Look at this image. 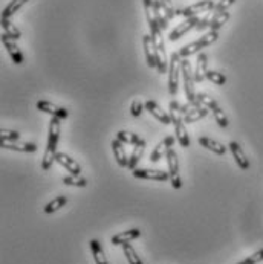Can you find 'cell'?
<instances>
[{
	"mask_svg": "<svg viewBox=\"0 0 263 264\" xmlns=\"http://www.w3.org/2000/svg\"><path fill=\"white\" fill-rule=\"evenodd\" d=\"M60 127H62V119L58 118H51L49 121V133H48V142L45 148V155L42 159V170L49 171L55 162L57 156V147H58V139H60Z\"/></svg>",
	"mask_w": 263,
	"mask_h": 264,
	"instance_id": "obj_1",
	"label": "cell"
},
{
	"mask_svg": "<svg viewBox=\"0 0 263 264\" xmlns=\"http://www.w3.org/2000/svg\"><path fill=\"white\" fill-rule=\"evenodd\" d=\"M180 74H182V80H184V93H185L187 101L194 108L204 107L197 99V93L194 90V72L191 71V64L187 58H184L180 61Z\"/></svg>",
	"mask_w": 263,
	"mask_h": 264,
	"instance_id": "obj_2",
	"label": "cell"
},
{
	"mask_svg": "<svg viewBox=\"0 0 263 264\" xmlns=\"http://www.w3.org/2000/svg\"><path fill=\"white\" fill-rule=\"evenodd\" d=\"M217 38H219V31H210V32H207L205 35H202L199 40H196V41H193V43H190V45L180 48L179 55H180L182 60L187 58V57H190V55H194V54H197L200 49L208 48L210 45H213L214 41H217Z\"/></svg>",
	"mask_w": 263,
	"mask_h": 264,
	"instance_id": "obj_3",
	"label": "cell"
},
{
	"mask_svg": "<svg viewBox=\"0 0 263 264\" xmlns=\"http://www.w3.org/2000/svg\"><path fill=\"white\" fill-rule=\"evenodd\" d=\"M197 99H199V102L205 108H208L213 113V116H214V119H216V122H217L219 127H222V128H227L228 127V124H230L228 122V118H227L225 112L222 110V107L217 104V101L214 98H211L210 95H207L204 92H199L197 93Z\"/></svg>",
	"mask_w": 263,
	"mask_h": 264,
	"instance_id": "obj_4",
	"label": "cell"
},
{
	"mask_svg": "<svg viewBox=\"0 0 263 264\" xmlns=\"http://www.w3.org/2000/svg\"><path fill=\"white\" fill-rule=\"evenodd\" d=\"M153 46H155V52H156V69L159 74H167L169 72V58H167V52H166V45H164V38H163V31L150 35Z\"/></svg>",
	"mask_w": 263,
	"mask_h": 264,
	"instance_id": "obj_5",
	"label": "cell"
},
{
	"mask_svg": "<svg viewBox=\"0 0 263 264\" xmlns=\"http://www.w3.org/2000/svg\"><path fill=\"white\" fill-rule=\"evenodd\" d=\"M180 55L179 52H173L170 57V64H169V93L175 96L179 89V74H180Z\"/></svg>",
	"mask_w": 263,
	"mask_h": 264,
	"instance_id": "obj_6",
	"label": "cell"
},
{
	"mask_svg": "<svg viewBox=\"0 0 263 264\" xmlns=\"http://www.w3.org/2000/svg\"><path fill=\"white\" fill-rule=\"evenodd\" d=\"M167 158V167H169V174H170V183L175 189L182 188V179H180V171H179V159L175 148H170L166 155Z\"/></svg>",
	"mask_w": 263,
	"mask_h": 264,
	"instance_id": "obj_7",
	"label": "cell"
},
{
	"mask_svg": "<svg viewBox=\"0 0 263 264\" xmlns=\"http://www.w3.org/2000/svg\"><path fill=\"white\" fill-rule=\"evenodd\" d=\"M216 6V3L213 0H200L197 3H193L190 6H185L179 11H176V15H182L185 18L188 17H197L200 12H208V11H213Z\"/></svg>",
	"mask_w": 263,
	"mask_h": 264,
	"instance_id": "obj_8",
	"label": "cell"
},
{
	"mask_svg": "<svg viewBox=\"0 0 263 264\" xmlns=\"http://www.w3.org/2000/svg\"><path fill=\"white\" fill-rule=\"evenodd\" d=\"M199 21H200L199 17H188V18H185V21L179 23L175 29L169 34V40H170V41H177V40L182 38L187 32H190L191 29H196V26L199 25Z\"/></svg>",
	"mask_w": 263,
	"mask_h": 264,
	"instance_id": "obj_9",
	"label": "cell"
},
{
	"mask_svg": "<svg viewBox=\"0 0 263 264\" xmlns=\"http://www.w3.org/2000/svg\"><path fill=\"white\" fill-rule=\"evenodd\" d=\"M35 107H37L40 112L48 113V115H51L52 118H58V119H62V121H65V119L69 116V113H68V110H66L65 107L55 105V104H52V102H49V101H45V99L37 101Z\"/></svg>",
	"mask_w": 263,
	"mask_h": 264,
	"instance_id": "obj_10",
	"label": "cell"
},
{
	"mask_svg": "<svg viewBox=\"0 0 263 264\" xmlns=\"http://www.w3.org/2000/svg\"><path fill=\"white\" fill-rule=\"evenodd\" d=\"M133 177L143 180H156V182H167L170 180V174L163 170H147V168H136L132 171Z\"/></svg>",
	"mask_w": 263,
	"mask_h": 264,
	"instance_id": "obj_11",
	"label": "cell"
},
{
	"mask_svg": "<svg viewBox=\"0 0 263 264\" xmlns=\"http://www.w3.org/2000/svg\"><path fill=\"white\" fill-rule=\"evenodd\" d=\"M144 108L155 118V119H158L161 124H164V125H170V124H173L172 122V118H170V115L167 113V112H164L155 101H152V99H149V101H146L144 102Z\"/></svg>",
	"mask_w": 263,
	"mask_h": 264,
	"instance_id": "obj_12",
	"label": "cell"
},
{
	"mask_svg": "<svg viewBox=\"0 0 263 264\" xmlns=\"http://www.w3.org/2000/svg\"><path fill=\"white\" fill-rule=\"evenodd\" d=\"M170 118H172V122L175 124L176 141L179 142V145H180V147L188 148V147H190V138H188L187 128H185L184 118H182V116H170Z\"/></svg>",
	"mask_w": 263,
	"mask_h": 264,
	"instance_id": "obj_13",
	"label": "cell"
},
{
	"mask_svg": "<svg viewBox=\"0 0 263 264\" xmlns=\"http://www.w3.org/2000/svg\"><path fill=\"white\" fill-rule=\"evenodd\" d=\"M228 147H230V151H231V155H233V158H234V161H236L237 167H239L242 171L250 170V161H248V158H247L245 151L242 150L240 144H239V142H236V141H231V142L228 144Z\"/></svg>",
	"mask_w": 263,
	"mask_h": 264,
	"instance_id": "obj_14",
	"label": "cell"
},
{
	"mask_svg": "<svg viewBox=\"0 0 263 264\" xmlns=\"http://www.w3.org/2000/svg\"><path fill=\"white\" fill-rule=\"evenodd\" d=\"M175 142L176 138H173V136H167L163 142H159V144L155 147V150H153L152 155H150V161H152L153 164L159 162V161L167 155V151H169L170 148H173Z\"/></svg>",
	"mask_w": 263,
	"mask_h": 264,
	"instance_id": "obj_15",
	"label": "cell"
},
{
	"mask_svg": "<svg viewBox=\"0 0 263 264\" xmlns=\"http://www.w3.org/2000/svg\"><path fill=\"white\" fill-rule=\"evenodd\" d=\"M2 43L6 49V52L9 54L11 60L14 61V64H22L25 61V57L22 54V51L18 49V46L15 45V40H11L6 35H2Z\"/></svg>",
	"mask_w": 263,
	"mask_h": 264,
	"instance_id": "obj_16",
	"label": "cell"
},
{
	"mask_svg": "<svg viewBox=\"0 0 263 264\" xmlns=\"http://www.w3.org/2000/svg\"><path fill=\"white\" fill-rule=\"evenodd\" d=\"M55 162H58L65 170H68V171H69L71 174H74V176H80V174H82V167H80V164H78L75 159H72L71 156H68L66 153H57Z\"/></svg>",
	"mask_w": 263,
	"mask_h": 264,
	"instance_id": "obj_17",
	"label": "cell"
},
{
	"mask_svg": "<svg viewBox=\"0 0 263 264\" xmlns=\"http://www.w3.org/2000/svg\"><path fill=\"white\" fill-rule=\"evenodd\" d=\"M112 151H113V156L116 159V164L121 168H127L129 167V156L126 153V144H123L119 139H113L112 141Z\"/></svg>",
	"mask_w": 263,
	"mask_h": 264,
	"instance_id": "obj_18",
	"label": "cell"
},
{
	"mask_svg": "<svg viewBox=\"0 0 263 264\" xmlns=\"http://www.w3.org/2000/svg\"><path fill=\"white\" fill-rule=\"evenodd\" d=\"M139 235H141V229L132 228V229H129V231H124V232H119V234L113 235L112 240H110V243H112L113 246H123V245H126V243H130V241L136 240Z\"/></svg>",
	"mask_w": 263,
	"mask_h": 264,
	"instance_id": "obj_19",
	"label": "cell"
},
{
	"mask_svg": "<svg viewBox=\"0 0 263 264\" xmlns=\"http://www.w3.org/2000/svg\"><path fill=\"white\" fill-rule=\"evenodd\" d=\"M2 148L18 151V153H35L38 147L34 142H18V141L17 142H6V141H2Z\"/></svg>",
	"mask_w": 263,
	"mask_h": 264,
	"instance_id": "obj_20",
	"label": "cell"
},
{
	"mask_svg": "<svg viewBox=\"0 0 263 264\" xmlns=\"http://www.w3.org/2000/svg\"><path fill=\"white\" fill-rule=\"evenodd\" d=\"M199 145H202L205 150H210L211 153H214L217 156H224L227 153V147L225 145H222L220 142H217V141H214V139H211L208 136L199 138Z\"/></svg>",
	"mask_w": 263,
	"mask_h": 264,
	"instance_id": "obj_21",
	"label": "cell"
},
{
	"mask_svg": "<svg viewBox=\"0 0 263 264\" xmlns=\"http://www.w3.org/2000/svg\"><path fill=\"white\" fill-rule=\"evenodd\" d=\"M143 46H144V55H146V61L149 68H156V52H155V46L152 41L150 35H144L143 37Z\"/></svg>",
	"mask_w": 263,
	"mask_h": 264,
	"instance_id": "obj_22",
	"label": "cell"
},
{
	"mask_svg": "<svg viewBox=\"0 0 263 264\" xmlns=\"http://www.w3.org/2000/svg\"><path fill=\"white\" fill-rule=\"evenodd\" d=\"M207 71H208V55L207 54H199L197 61H196V69H194V81L202 83L207 80Z\"/></svg>",
	"mask_w": 263,
	"mask_h": 264,
	"instance_id": "obj_23",
	"label": "cell"
},
{
	"mask_svg": "<svg viewBox=\"0 0 263 264\" xmlns=\"http://www.w3.org/2000/svg\"><path fill=\"white\" fill-rule=\"evenodd\" d=\"M144 3V11H146V18H147V25L150 28V35H155L158 32H161L163 29L156 25L155 17H153V0H143Z\"/></svg>",
	"mask_w": 263,
	"mask_h": 264,
	"instance_id": "obj_24",
	"label": "cell"
},
{
	"mask_svg": "<svg viewBox=\"0 0 263 264\" xmlns=\"http://www.w3.org/2000/svg\"><path fill=\"white\" fill-rule=\"evenodd\" d=\"M144 151H146V141L144 139H141L135 147H133V151H132V155L129 156V170H136V165L139 164V161H141V158H143V155H144Z\"/></svg>",
	"mask_w": 263,
	"mask_h": 264,
	"instance_id": "obj_25",
	"label": "cell"
},
{
	"mask_svg": "<svg viewBox=\"0 0 263 264\" xmlns=\"http://www.w3.org/2000/svg\"><path fill=\"white\" fill-rule=\"evenodd\" d=\"M230 20V12H213L210 20V31H219Z\"/></svg>",
	"mask_w": 263,
	"mask_h": 264,
	"instance_id": "obj_26",
	"label": "cell"
},
{
	"mask_svg": "<svg viewBox=\"0 0 263 264\" xmlns=\"http://www.w3.org/2000/svg\"><path fill=\"white\" fill-rule=\"evenodd\" d=\"M208 113H210V110L205 108V107H199V108H194V107H193V108L184 116V122H185V124H193V122H196V121L204 119Z\"/></svg>",
	"mask_w": 263,
	"mask_h": 264,
	"instance_id": "obj_27",
	"label": "cell"
},
{
	"mask_svg": "<svg viewBox=\"0 0 263 264\" xmlns=\"http://www.w3.org/2000/svg\"><path fill=\"white\" fill-rule=\"evenodd\" d=\"M90 251H92V255H93V260H95V264H109L107 263V258L104 255V251L101 248V243L98 240H90Z\"/></svg>",
	"mask_w": 263,
	"mask_h": 264,
	"instance_id": "obj_28",
	"label": "cell"
},
{
	"mask_svg": "<svg viewBox=\"0 0 263 264\" xmlns=\"http://www.w3.org/2000/svg\"><path fill=\"white\" fill-rule=\"evenodd\" d=\"M2 28H3V35L9 37L11 40H18L22 37V32L14 23L9 21V18H2Z\"/></svg>",
	"mask_w": 263,
	"mask_h": 264,
	"instance_id": "obj_29",
	"label": "cell"
},
{
	"mask_svg": "<svg viewBox=\"0 0 263 264\" xmlns=\"http://www.w3.org/2000/svg\"><path fill=\"white\" fill-rule=\"evenodd\" d=\"M153 17H155L156 25H158L163 31H164V29H167V26H169V18L163 14L161 5H159V0H153Z\"/></svg>",
	"mask_w": 263,
	"mask_h": 264,
	"instance_id": "obj_30",
	"label": "cell"
},
{
	"mask_svg": "<svg viewBox=\"0 0 263 264\" xmlns=\"http://www.w3.org/2000/svg\"><path fill=\"white\" fill-rule=\"evenodd\" d=\"M66 203H68V199H66L65 195H58V197L52 199L49 203H46V206H45V214H54V212L60 211Z\"/></svg>",
	"mask_w": 263,
	"mask_h": 264,
	"instance_id": "obj_31",
	"label": "cell"
},
{
	"mask_svg": "<svg viewBox=\"0 0 263 264\" xmlns=\"http://www.w3.org/2000/svg\"><path fill=\"white\" fill-rule=\"evenodd\" d=\"M26 2H28V0H11V2L6 5V8L3 9L2 18H9V17H12Z\"/></svg>",
	"mask_w": 263,
	"mask_h": 264,
	"instance_id": "obj_32",
	"label": "cell"
},
{
	"mask_svg": "<svg viewBox=\"0 0 263 264\" xmlns=\"http://www.w3.org/2000/svg\"><path fill=\"white\" fill-rule=\"evenodd\" d=\"M123 252H124V257H126V260H127L129 264H143L141 258L138 257L136 251L133 249V246L130 243L123 245Z\"/></svg>",
	"mask_w": 263,
	"mask_h": 264,
	"instance_id": "obj_33",
	"label": "cell"
},
{
	"mask_svg": "<svg viewBox=\"0 0 263 264\" xmlns=\"http://www.w3.org/2000/svg\"><path fill=\"white\" fill-rule=\"evenodd\" d=\"M116 139H119L123 144H129V145H136L141 141V138L136 133H130V131H126V130L118 131Z\"/></svg>",
	"mask_w": 263,
	"mask_h": 264,
	"instance_id": "obj_34",
	"label": "cell"
},
{
	"mask_svg": "<svg viewBox=\"0 0 263 264\" xmlns=\"http://www.w3.org/2000/svg\"><path fill=\"white\" fill-rule=\"evenodd\" d=\"M62 182H63L65 185H68V186H77V188H85V186H88V179L80 176H74V174L65 176L62 179Z\"/></svg>",
	"mask_w": 263,
	"mask_h": 264,
	"instance_id": "obj_35",
	"label": "cell"
},
{
	"mask_svg": "<svg viewBox=\"0 0 263 264\" xmlns=\"http://www.w3.org/2000/svg\"><path fill=\"white\" fill-rule=\"evenodd\" d=\"M207 80H210L213 84L216 86H225L227 84V77L222 74V72H217V71H207Z\"/></svg>",
	"mask_w": 263,
	"mask_h": 264,
	"instance_id": "obj_36",
	"label": "cell"
},
{
	"mask_svg": "<svg viewBox=\"0 0 263 264\" xmlns=\"http://www.w3.org/2000/svg\"><path fill=\"white\" fill-rule=\"evenodd\" d=\"M0 136H2V141H6V142L20 141V133L18 131H12V130H6V128L0 130Z\"/></svg>",
	"mask_w": 263,
	"mask_h": 264,
	"instance_id": "obj_37",
	"label": "cell"
},
{
	"mask_svg": "<svg viewBox=\"0 0 263 264\" xmlns=\"http://www.w3.org/2000/svg\"><path fill=\"white\" fill-rule=\"evenodd\" d=\"M159 5H161V9H163V14L169 18V20H172L173 17L176 15V11L173 9V6H172V3H169L167 0H159Z\"/></svg>",
	"mask_w": 263,
	"mask_h": 264,
	"instance_id": "obj_38",
	"label": "cell"
},
{
	"mask_svg": "<svg viewBox=\"0 0 263 264\" xmlns=\"http://www.w3.org/2000/svg\"><path fill=\"white\" fill-rule=\"evenodd\" d=\"M143 110H144V104L141 101H138V99L132 101V104H130V113H132L133 118H139L141 113H143Z\"/></svg>",
	"mask_w": 263,
	"mask_h": 264,
	"instance_id": "obj_39",
	"label": "cell"
},
{
	"mask_svg": "<svg viewBox=\"0 0 263 264\" xmlns=\"http://www.w3.org/2000/svg\"><path fill=\"white\" fill-rule=\"evenodd\" d=\"M234 2H236V0H220L219 3H216L213 12H225V11H228V8H230Z\"/></svg>",
	"mask_w": 263,
	"mask_h": 264,
	"instance_id": "obj_40",
	"label": "cell"
},
{
	"mask_svg": "<svg viewBox=\"0 0 263 264\" xmlns=\"http://www.w3.org/2000/svg\"><path fill=\"white\" fill-rule=\"evenodd\" d=\"M245 264H259L263 261V249L260 251H257L256 254H253V255H250L247 260H244Z\"/></svg>",
	"mask_w": 263,
	"mask_h": 264,
	"instance_id": "obj_41",
	"label": "cell"
},
{
	"mask_svg": "<svg viewBox=\"0 0 263 264\" xmlns=\"http://www.w3.org/2000/svg\"><path fill=\"white\" fill-rule=\"evenodd\" d=\"M210 20H211V15L208 14L207 17L200 18L199 25L196 26V31H204V29H210Z\"/></svg>",
	"mask_w": 263,
	"mask_h": 264,
	"instance_id": "obj_42",
	"label": "cell"
},
{
	"mask_svg": "<svg viewBox=\"0 0 263 264\" xmlns=\"http://www.w3.org/2000/svg\"><path fill=\"white\" fill-rule=\"evenodd\" d=\"M167 2H169V3H172V0H167Z\"/></svg>",
	"mask_w": 263,
	"mask_h": 264,
	"instance_id": "obj_43",
	"label": "cell"
}]
</instances>
